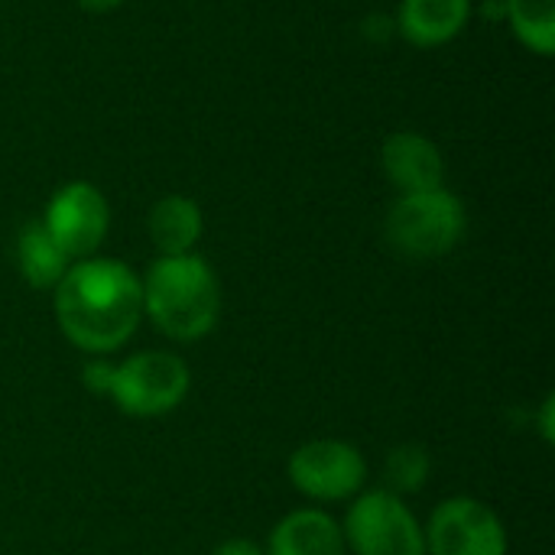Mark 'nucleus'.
I'll use <instances>...</instances> for the list:
<instances>
[{"label":"nucleus","instance_id":"nucleus-1","mask_svg":"<svg viewBox=\"0 0 555 555\" xmlns=\"http://www.w3.org/2000/svg\"><path fill=\"white\" fill-rule=\"evenodd\" d=\"M62 335L85 354L107 358L124 348L143 319V286L133 267L114 257L75 260L52 289Z\"/></svg>","mask_w":555,"mask_h":555},{"label":"nucleus","instance_id":"nucleus-2","mask_svg":"<svg viewBox=\"0 0 555 555\" xmlns=\"http://www.w3.org/2000/svg\"><path fill=\"white\" fill-rule=\"evenodd\" d=\"M143 315L172 341L205 338L221 315V286L198 254L156 257L140 280Z\"/></svg>","mask_w":555,"mask_h":555},{"label":"nucleus","instance_id":"nucleus-3","mask_svg":"<svg viewBox=\"0 0 555 555\" xmlns=\"http://www.w3.org/2000/svg\"><path fill=\"white\" fill-rule=\"evenodd\" d=\"M468 231V211L465 202L442 189H429V192H413V195H400L384 221V234L390 241V247L410 260H433V257H446L449 250H455L462 244Z\"/></svg>","mask_w":555,"mask_h":555},{"label":"nucleus","instance_id":"nucleus-4","mask_svg":"<svg viewBox=\"0 0 555 555\" xmlns=\"http://www.w3.org/2000/svg\"><path fill=\"white\" fill-rule=\"evenodd\" d=\"M192 374L189 364L172 351H140L114 364L111 400L127 416H163L172 413L189 393Z\"/></svg>","mask_w":555,"mask_h":555},{"label":"nucleus","instance_id":"nucleus-5","mask_svg":"<svg viewBox=\"0 0 555 555\" xmlns=\"http://www.w3.org/2000/svg\"><path fill=\"white\" fill-rule=\"evenodd\" d=\"M345 546L354 555H426V533L400 494L377 488L361 494L345 517Z\"/></svg>","mask_w":555,"mask_h":555},{"label":"nucleus","instance_id":"nucleus-6","mask_svg":"<svg viewBox=\"0 0 555 555\" xmlns=\"http://www.w3.org/2000/svg\"><path fill=\"white\" fill-rule=\"evenodd\" d=\"M289 481L299 494L335 504L354 498L367 481V462L358 446L341 439H312L289 455Z\"/></svg>","mask_w":555,"mask_h":555},{"label":"nucleus","instance_id":"nucleus-7","mask_svg":"<svg viewBox=\"0 0 555 555\" xmlns=\"http://www.w3.org/2000/svg\"><path fill=\"white\" fill-rule=\"evenodd\" d=\"M42 224L52 234V241L68 254V260H85L94 257L107 237L111 205L98 185L75 179L52 192Z\"/></svg>","mask_w":555,"mask_h":555},{"label":"nucleus","instance_id":"nucleus-8","mask_svg":"<svg viewBox=\"0 0 555 555\" xmlns=\"http://www.w3.org/2000/svg\"><path fill=\"white\" fill-rule=\"evenodd\" d=\"M423 533L429 555H507V530L501 517L475 498L442 501Z\"/></svg>","mask_w":555,"mask_h":555},{"label":"nucleus","instance_id":"nucleus-9","mask_svg":"<svg viewBox=\"0 0 555 555\" xmlns=\"http://www.w3.org/2000/svg\"><path fill=\"white\" fill-rule=\"evenodd\" d=\"M380 166H384L387 182L400 195L429 192V189L446 185L442 150L436 146V140H429L426 133H416V130L390 133L380 146Z\"/></svg>","mask_w":555,"mask_h":555},{"label":"nucleus","instance_id":"nucleus-10","mask_svg":"<svg viewBox=\"0 0 555 555\" xmlns=\"http://www.w3.org/2000/svg\"><path fill=\"white\" fill-rule=\"evenodd\" d=\"M472 20V0H400L397 29L416 49L449 46L465 33Z\"/></svg>","mask_w":555,"mask_h":555},{"label":"nucleus","instance_id":"nucleus-11","mask_svg":"<svg viewBox=\"0 0 555 555\" xmlns=\"http://www.w3.org/2000/svg\"><path fill=\"white\" fill-rule=\"evenodd\" d=\"M345 550L348 546H345L341 527L328 514L306 507V511L286 514L270 530L263 555H345Z\"/></svg>","mask_w":555,"mask_h":555},{"label":"nucleus","instance_id":"nucleus-12","mask_svg":"<svg viewBox=\"0 0 555 555\" xmlns=\"http://www.w3.org/2000/svg\"><path fill=\"white\" fill-rule=\"evenodd\" d=\"M146 231L159 257H179L195 254V244L202 241L205 218L195 198L189 195H163L153 202L146 215Z\"/></svg>","mask_w":555,"mask_h":555},{"label":"nucleus","instance_id":"nucleus-13","mask_svg":"<svg viewBox=\"0 0 555 555\" xmlns=\"http://www.w3.org/2000/svg\"><path fill=\"white\" fill-rule=\"evenodd\" d=\"M72 263L75 260H68V254L52 241L42 221L23 224L16 237V267L33 289H55Z\"/></svg>","mask_w":555,"mask_h":555},{"label":"nucleus","instance_id":"nucleus-14","mask_svg":"<svg viewBox=\"0 0 555 555\" xmlns=\"http://www.w3.org/2000/svg\"><path fill=\"white\" fill-rule=\"evenodd\" d=\"M504 20L511 23L514 39L540 55H555V0H504Z\"/></svg>","mask_w":555,"mask_h":555},{"label":"nucleus","instance_id":"nucleus-15","mask_svg":"<svg viewBox=\"0 0 555 555\" xmlns=\"http://www.w3.org/2000/svg\"><path fill=\"white\" fill-rule=\"evenodd\" d=\"M429 452L423 446H397L387 455L384 465V478H387V491L393 494H416L426 481H429Z\"/></svg>","mask_w":555,"mask_h":555},{"label":"nucleus","instance_id":"nucleus-16","mask_svg":"<svg viewBox=\"0 0 555 555\" xmlns=\"http://www.w3.org/2000/svg\"><path fill=\"white\" fill-rule=\"evenodd\" d=\"M81 380H85V387H91L94 393H111V380H114V364L111 361H104V358H94L91 364H85V371H81Z\"/></svg>","mask_w":555,"mask_h":555},{"label":"nucleus","instance_id":"nucleus-17","mask_svg":"<svg viewBox=\"0 0 555 555\" xmlns=\"http://www.w3.org/2000/svg\"><path fill=\"white\" fill-rule=\"evenodd\" d=\"M211 555H263V550H260L254 540H241V537H234V540H224L221 546H215V553Z\"/></svg>","mask_w":555,"mask_h":555},{"label":"nucleus","instance_id":"nucleus-18","mask_svg":"<svg viewBox=\"0 0 555 555\" xmlns=\"http://www.w3.org/2000/svg\"><path fill=\"white\" fill-rule=\"evenodd\" d=\"M555 400L553 397H546L543 400V410H540V436H543V442H555Z\"/></svg>","mask_w":555,"mask_h":555},{"label":"nucleus","instance_id":"nucleus-19","mask_svg":"<svg viewBox=\"0 0 555 555\" xmlns=\"http://www.w3.org/2000/svg\"><path fill=\"white\" fill-rule=\"evenodd\" d=\"M85 13H111V10H117L124 0H75Z\"/></svg>","mask_w":555,"mask_h":555}]
</instances>
